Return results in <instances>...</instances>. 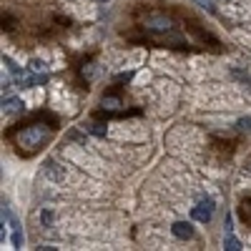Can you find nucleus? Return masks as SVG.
Returning <instances> with one entry per match:
<instances>
[{
	"instance_id": "f8f14e48",
	"label": "nucleus",
	"mask_w": 251,
	"mask_h": 251,
	"mask_svg": "<svg viewBox=\"0 0 251 251\" xmlns=\"http://www.w3.org/2000/svg\"><path fill=\"white\" fill-rule=\"evenodd\" d=\"M13 244H15V246L23 244V234H20V228H13Z\"/></svg>"
},
{
	"instance_id": "1a4fd4ad",
	"label": "nucleus",
	"mask_w": 251,
	"mask_h": 251,
	"mask_svg": "<svg viewBox=\"0 0 251 251\" xmlns=\"http://www.w3.org/2000/svg\"><path fill=\"white\" fill-rule=\"evenodd\" d=\"M53 219H55V214L50 211V208H43V211H40V224H43V226H50Z\"/></svg>"
},
{
	"instance_id": "9b49d317",
	"label": "nucleus",
	"mask_w": 251,
	"mask_h": 251,
	"mask_svg": "<svg viewBox=\"0 0 251 251\" xmlns=\"http://www.w3.org/2000/svg\"><path fill=\"white\" fill-rule=\"evenodd\" d=\"M30 71H35V73H46V63H43V60H38V58H33V60H30Z\"/></svg>"
},
{
	"instance_id": "7ed1b4c3",
	"label": "nucleus",
	"mask_w": 251,
	"mask_h": 251,
	"mask_svg": "<svg viewBox=\"0 0 251 251\" xmlns=\"http://www.w3.org/2000/svg\"><path fill=\"white\" fill-rule=\"evenodd\" d=\"M214 216V201L211 199H201L194 208H191V219L201 221V224H208Z\"/></svg>"
},
{
	"instance_id": "f03ea898",
	"label": "nucleus",
	"mask_w": 251,
	"mask_h": 251,
	"mask_svg": "<svg viewBox=\"0 0 251 251\" xmlns=\"http://www.w3.org/2000/svg\"><path fill=\"white\" fill-rule=\"evenodd\" d=\"M146 30H151V33H158V35H166L169 40H181V35L174 30V23H171V18H166V15H149L146 18Z\"/></svg>"
},
{
	"instance_id": "423d86ee",
	"label": "nucleus",
	"mask_w": 251,
	"mask_h": 251,
	"mask_svg": "<svg viewBox=\"0 0 251 251\" xmlns=\"http://www.w3.org/2000/svg\"><path fill=\"white\" fill-rule=\"evenodd\" d=\"M46 176H48L50 181H63V178H66V171H63L55 161H48V163H46Z\"/></svg>"
},
{
	"instance_id": "f257e3e1",
	"label": "nucleus",
	"mask_w": 251,
	"mask_h": 251,
	"mask_svg": "<svg viewBox=\"0 0 251 251\" xmlns=\"http://www.w3.org/2000/svg\"><path fill=\"white\" fill-rule=\"evenodd\" d=\"M46 136H48V128L38 123V126H28V128L20 131V133L15 136V143H18L23 151H38L40 146H43Z\"/></svg>"
},
{
	"instance_id": "20e7f679",
	"label": "nucleus",
	"mask_w": 251,
	"mask_h": 251,
	"mask_svg": "<svg viewBox=\"0 0 251 251\" xmlns=\"http://www.w3.org/2000/svg\"><path fill=\"white\" fill-rule=\"evenodd\" d=\"M171 234L176 236V239H191L194 236V226L191 224H188V221H176L174 226H171Z\"/></svg>"
},
{
	"instance_id": "ddd939ff",
	"label": "nucleus",
	"mask_w": 251,
	"mask_h": 251,
	"mask_svg": "<svg viewBox=\"0 0 251 251\" xmlns=\"http://www.w3.org/2000/svg\"><path fill=\"white\" fill-rule=\"evenodd\" d=\"M239 131H251V118H241L239 121Z\"/></svg>"
},
{
	"instance_id": "9d476101",
	"label": "nucleus",
	"mask_w": 251,
	"mask_h": 251,
	"mask_svg": "<svg viewBox=\"0 0 251 251\" xmlns=\"http://www.w3.org/2000/svg\"><path fill=\"white\" fill-rule=\"evenodd\" d=\"M88 131H91L93 136H106V126H103V123H91Z\"/></svg>"
},
{
	"instance_id": "39448f33",
	"label": "nucleus",
	"mask_w": 251,
	"mask_h": 251,
	"mask_svg": "<svg viewBox=\"0 0 251 251\" xmlns=\"http://www.w3.org/2000/svg\"><path fill=\"white\" fill-rule=\"evenodd\" d=\"M20 111H23V100L20 98H15V96L3 98V113L5 116H13V113H20Z\"/></svg>"
},
{
	"instance_id": "4468645a",
	"label": "nucleus",
	"mask_w": 251,
	"mask_h": 251,
	"mask_svg": "<svg viewBox=\"0 0 251 251\" xmlns=\"http://www.w3.org/2000/svg\"><path fill=\"white\" fill-rule=\"evenodd\" d=\"M93 3H108V0H93Z\"/></svg>"
},
{
	"instance_id": "0eeeda50",
	"label": "nucleus",
	"mask_w": 251,
	"mask_h": 251,
	"mask_svg": "<svg viewBox=\"0 0 251 251\" xmlns=\"http://www.w3.org/2000/svg\"><path fill=\"white\" fill-rule=\"evenodd\" d=\"M224 249H228V251H239V249H241V241H239L231 231H226V236H224Z\"/></svg>"
},
{
	"instance_id": "6e6552de",
	"label": "nucleus",
	"mask_w": 251,
	"mask_h": 251,
	"mask_svg": "<svg viewBox=\"0 0 251 251\" xmlns=\"http://www.w3.org/2000/svg\"><path fill=\"white\" fill-rule=\"evenodd\" d=\"M100 106L106 108V111H118V108H121V100H118L116 96H103Z\"/></svg>"
}]
</instances>
